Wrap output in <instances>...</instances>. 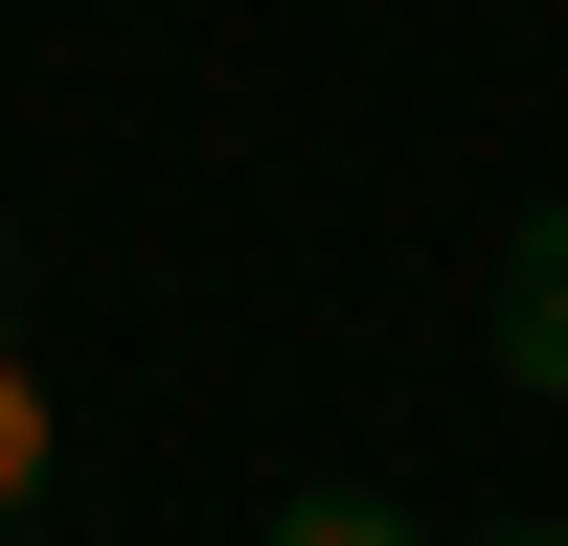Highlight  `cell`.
Wrapping results in <instances>:
<instances>
[{
    "instance_id": "obj_3",
    "label": "cell",
    "mask_w": 568,
    "mask_h": 546,
    "mask_svg": "<svg viewBox=\"0 0 568 546\" xmlns=\"http://www.w3.org/2000/svg\"><path fill=\"white\" fill-rule=\"evenodd\" d=\"M23 501H45V364L0 342V524H23Z\"/></svg>"
},
{
    "instance_id": "obj_2",
    "label": "cell",
    "mask_w": 568,
    "mask_h": 546,
    "mask_svg": "<svg viewBox=\"0 0 568 546\" xmlns=\"http://www.w3.org/2000/svg\"><path fill=\"white\" fill-rule=\"evenodd\" d=\"M273 546H409V501H364V478H296V501H273Z\"/></svg>"
},
{
    "instance_id": "obj_4",
    "label": "cell",
    "mask_w": 568,
    "mask_h": 546,
    "mask_svg": "<svg viewBox=\"0 0 568 546\" xmlns=\"http://www.w3.org/2000/svg\"><path fill=\"white\" fill-rule=\"evenodd\" d=\"M478 546H568V524H478Z\"/></svg>"
},
{
    "instance_id": "obj_1",
    "label": "cell",
    "mask_w": 568,
    "mask_h": 546,
    "mask_svg": "<svg viewBox=\"0 0 568 546\" xmlns=\"http://www.w3.org/2000/svg\"><path fill=\"white\" fill-rule=\"evenodd\" d=\"M500 387H568V182L524 205V251H500Z\"/></svg>"
}]
</instances>
